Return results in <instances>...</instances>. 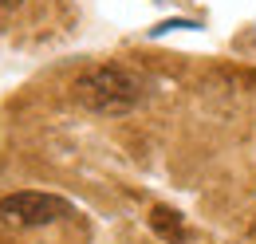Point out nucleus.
<instances>
[{
    "instance_id": "f257e3e1",
    "label": "nucleus",
    "mask_w": 256,
    "mask_h": 244,
    "mask_svg": "<svg viewBox=\"0 0 256 244\" xmlns=\"http://www.w3.org/2000/svg\"><path fill=\"white\" fill-rule=\"evenodd\" d=\"M71 94L79 106H87L95 114H130L134 106H142L146 83L118 63H98L71 83Z\"/></svg>"
},
{
    "instance_id": "f03ea898",
    "label": "nucleus",
    "mask_w": 256,
    "mask_h": 244,
    "mask_svg": "<svg viewBox=\"0 0 256 244\" xmlns=\"http://www.w3.org/2000/svg\"><path fill=\"white\" fill-rule=\"evenodd\" d=\"M71 216V205L56 193H8L0 197V224L4 228H44L52 220Z\"/></svg>"
},
{
    "instance_id": "7ed1b4c3",
    "label": "nucleus",
    "mask_w": 256,
    "mask_h": 244,
    "mask_svg": "<svg viewBox=\"0 0 256 244\" xmlns=\"http://www.w3.org/2000/svg\"><path fill=\"white\" fill-rule=\"evenodd\" d=\"M150 228L170 244L186 240V220H182V213H174V209H166V205H154V209H150Z\"/></svg>"
}]
</instances>
